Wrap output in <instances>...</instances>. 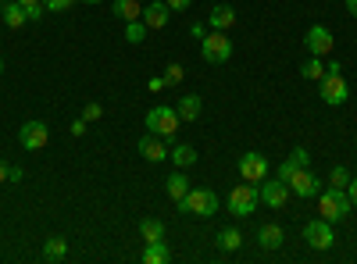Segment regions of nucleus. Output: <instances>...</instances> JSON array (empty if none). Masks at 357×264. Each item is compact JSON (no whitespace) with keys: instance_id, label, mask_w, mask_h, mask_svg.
Listing matches in <instances>:
<instances>
[{"instance_id":"29","label":"nucleus","mask_w":357,"mask_h":264,"mask_svg":"<svg viewBox=\"0 0 357 264\" xmlns=\"http://www.w3.org/2000/svg\"><path fill=\"white\" fill-rule=\"evenodd\" d=\"M82 118H86V122H100V118H104V107H100V104H86V107H82Z\"/></svg>"},{"instance_id":"20","label":"nucleus","mask_w":357,"mask_h":264,"mask_svg":"<svg viewBox=\"0 0 357 264\" xmlns=\"http://www.w3.org/2000/svg\"><path fill=\"white\" fill-rule=\"evenodd\" d=\"M168 261H172V250H168L165 240L146 243V250H143V264H168Z\"/></svg>"},{"instance_id":"4","label":"nucleus","mask_w":357,"mask_h":264,"mask_svg":"<svg viewBox=\"0 0 357 264\" xmlns=\"http://www.w3.org/2000/svg\"><path fill=\"white\" fill-rule=\"evenodd\" d=\"M350 208H354V203H350V196H347V189H336V186H329V189H325L321 193V218L325 222H343L347 215H350Z\"/></svg>"},{"instance_id":"38","label":"nucleus","mask_w":357,"mask_h":264,"mask_svg":"<svg viewBox=\"0 0 357 264\" xmlns=\"http://www.w3.org/2000/svg\"><path fill=\"white\" fill-rule=\"evenodd\" d=\"M347 11H350V15L357 18V0H347Z\"/></svg>"},{"instance_id":"2","label":"nucleus","mask_w":357,"mask_h":264,"mask_svg":"<svg viewBox=\"0 0 357 264\" xmlns=\"http://www.w3.org/2000/svg\"><path fill=\"white\" fill-rule=\"evenodd\" d=\"M257 208H261V189H257V183H243V186H236V189L229 193V215L247 218V215H254Z\"/></svg>"},{"instance_id":"8","label":"nucleus","mask_w":357,"mask_h":264,"mask_svg":"<svg viewBox=\"0 0 357 264\" xmlns=\"http://www.w3.org/2000/svg\"><path fill=\"white\" fill-rule=\"evenodd\" d=\"M304 240L314 247V250H333L336 243V232H333V222H325V218H314L304 225Z\"/></svg>"},{"instance_id":"6","label":"nucleus","mask_w":357,"mask_h":264,"mask_svg":"<svg viewBox=\"0 0 357 264\" xmlns=\"http://www.w3.org/2000/svg\"><path fill=\"white\" fill-rule=\"evenodd\" d=\"M347 97H350V82L343 79V72H325V79H321V100L329 107H340Z\"/></svg>"},{"instance_id":"32","label":"nucleus","mask_w":357,"mask_h":264,"mask_svg":"<svg viewBox=\"0 0 357 264\" xmlns=\"http://www.w3.org/2000/svg\"><path fill=\"white\" fill-rule=\"evenodd\" d=\"M165 4H168L172 11H186V8L193 4V0H165Z\"/></svg>"},{"instance_id":"23","label":"nucleus","mask_w":357,"mask_h":264,"mask_svg":"<svg viewBox=\"0 0 357 264\" xmlns=\"http://www.w3.org/2000/svg\"><path fill=\"white\" fill-rule=\"evenodd\" d=\"M65 254H68V240L65 236H50L43 243V261H65Z\"/></svg>"},{"instance_id":"9","label":"nucleus","mask_w":357,"mask_h":264,"mask_svg":"<svg viewBox=\"0 0 357 264\" xmlns=\"http://www.w3.org/2000/svg\"><path fill=\"white\" fill-rule=\"evenodd\" d=\"M18 143L25 146L29 154H36V150H43V146L50 143V129H47V122H25L22 125V132H18Z\"/></svg>"},{"instance_id":"28","label":"nucleus","mask_w":357,"mask_h":264,"mask_svg":"<svg viewBox=\"0 0 357 264\" xmlns=\"http://www.w3.org/2000/svg\"><path fill=\"white\" fill-rule=\"evenodd\" d=\"M329 186H336V189H347V186H350V171H347L343 164H336V168L329 171Z\"/></svg>"},{"instance_id":"17","label":"nucleus","mask_w":357,"mask_h":264,"mask_svg":"<svg viewBox=\"0 0 357 264\" xmlns=\"http://www.w3.org/2000/svg\"><path fill=\"white\" fill-rule=\"evenodd\" d=\"M0 18L8 22V29H22L29 22V15H25V8L18 4V0H4V4H0Z\"/></svg>"},{"instance_id":"12","label":"nucleus","mask_w":357,"mask_h":264,"mask_svg":"<svg viewBox=\"0 0 357 264\" xmlns=\"http://www.w3.org/2000/svg\"><path fill=\"white\" fill-rule=\"evenodd\" d=\"M304 43H307V50L314 54V57H325V54H333V33L325 25H311L307 29V36H304Z\"/></svg>"},{"instance_id":"35","label":"nucleus","mask_w":357,"mask_h":264,"mask_svg":"<svg viewBox=\"0 0 357 264\" xmlns=\"http://www.w3.org/2000/svg\"><path fill=\"white\" fill-rule=\"evenodd\" d=\"M347 196H350V203H357V179H350V186H347Z\"/></svg>"},{"instance_id":"40","label":"nucleus","mask_w":357,"mask_h":264,"mask_svg":"<svg viewBox=\"0 0 357 264\" xmlns=\"http://www.w3.org/2000/svg\"><path fill=\"white\" fill-rule=\"evenodd\" d=\"M0 72H4V57H0Z\"/></svg>"},{"instance_id":"33","label":"nucleus","mask_w":357,"mask_h":264,"mask_svg":"<svg viewBox=\"0 0 357 264\" xmlns=\"http://www.w3.org/2000/svg\"><path fill=\"white\" fill-rule=\"evenodd\" d=\"M86 125H89L86 118H75V122H72V136H82V132H86Z\"/></svg>"},{"instance_id":"15","label":"nucleus","mask_w":357,"mask_h":264,"mask_svg":"<svg viewBox=\"0 0 357 264\" xmlns=\"http://www.w3.org/2000/svg\"><path fill=\"white\" fill-rule=\"evenodd\" d=\"M282 240H286V232H282V225H275V222H264V225L257 228V243H261V250H279Z\"/></svg>"},{"instance_id":"39","label":"nucleus","mask_w":357,"mask_h":264,"mask_svg":"<svg viewBox=\"0 0 357 264\" xmlns=\"http://www.w3.org/2000/svg\"><path fill=\"white\" fill-rule=\"evenodd\" d=\"M86 4H100V0H86Z\"/></svg>"},{"instance_id":"34","label":"nucleus","mask_w":357,"mask_h":264,"mask_svg":"<svg viewBox=\"0 0 357 264\" xmlns=\"http://www.w3.org/2000/svg\"><path fill=\"white\" fill-rule=\"evenodd\" d=\"M165 86H168V82H165V75H158V79H151V90H154V93H161V90H165Z\"/></svg>"},{"instance_id":"27","label":"nucleus","mask_w":357,"mask_h":264,"mask_svg":"<svg viewBox=\"0 0 357 264\" xmlns=\"http://www.w3.org/2000/svg\"><path fill=\"white\" fill-rule=\"evenodd\" d=\"M301 75H304V79H311V82H321V79H325V65H321V57H314V54H311V61L301 68Z\"/></svg>"},{"instance_id":"21","label":"nucleus","mask_w":357,"mask_h":264,"mask_svg":"<svg viewBox=\"0 0 357 264\" xmlns=\"http://www.w3.org/2000/svg\"><path fill=\"white\" fill-rule=\"evenodd\" d=\"M168 157H172L175 168H190V164H197V150H193L190 143H175L172 150H168Z\"/></svg>"},{"instance_id":"1","label":"nucleus","mask_w":357,"mask_h":264,"mask_svg":"<svg viewBox=\"0 0 357 264\" xmlns=\"http://www.w3.org/2000/svg\"><path fill=\"white\" fill-rule=\"evenodd\" d=\"M200 57L207 65H229L232 57V40L222 33V29H211L204 40H200Z\"/></svg>"},{"instance_id":"5","label":"nucleus","mask_w":357,"mask_h":264,"mask_svg":"<svg viewBox=\"0 0 357 264\" xmlns=\"http://www.w3.org/2000/svg\"><path fill=\"white\" fill-rule=\"evenodd\" d=\"M186 215H200V218H211V215H218V196L211 193V189H190L186 196H183V203H178Z\"/></svg>"},{"instance_id":"7","label":"nucleus","mask_w":357,"mask_h":264,"mask_svg":"<svg viewBox=\"0 0 357 264\" xmlns=\"http://www.w3.org/2000/svg\"><path fill=\"white\" fill-rule=\"evenodd\" d=\"M286 186H289V193L293 196H301V200H307V196H318L321 193V183H318V175L311 171V168H296L289 179H286Z\"/></svg>"},{"instance_id":"36","label":"nucleus","mask_w":357,"mask_h":264,"mask_svg":"<svg viewBox=\"0 0 357 264\" xmlns=\"http://www.w3.org/2000/svg\"><path fill=\"white\" fill-rule=\"evenodd\" d=\"M8 171H11V168H8L4 161H0V183H8Z\"/></svg>"},{"instance_id":"37","label":"nucleus","mask_w":357,"mask_h":264,"mask_svg":"<svg viewBox=\"0 0 357 264\" xmlns=\"http://www.w3.org/2000/svg\"><path fill=\"white\" fill-rule=\"evenodd\" d=\"M22 8H36V4H43V0H18Z\"/></svg>"},{"instance_id":"18","label":"nucleus","mask_w":357,"mask_h":264,"mask_svg":"<svg viewBox=\"0 0 357 264\" xmlns=\"http://www.w3.org/2000/svg\"><path fill=\"white\" fill-rule=\"evenodd\" d=\"M207 25H211V29H222V33H225V29L236 25V11H232L229 4H218V8H211V15H207Z\"/></svg>"},{"instance_id":"3","label":"nucleus","mask_w":357,"mask_h":264,"mask_svg":"<svg viewBox=\"0 0 357 264\" xmlns=\"http://www.w3.org/2000/svg\"><path fill=\"white\" fill-rule=\"evenodd\" d=\"M146 132H154L161 139H172L178 132V111L175 107H165V104L151 107V111H146Z\"/></svg>"},{"instance_id":"19","label":"nucleus","mask_w":357,"mask_h":264,"mask_svg":"<svg viewBox=\"0 0 357 264\" xmlns=\"http://www.w3.org/2000/svg\"><path fill=\"white\" fill-rule=\"evenodd\" d=\"M178 122H197L200 118V97L197 93H186V97H178Z\"/></svg>"},{"instance_id":"24","label":"nucleus","mask_w":357,"mask_h":264,"mask_svg":"<svg viewBox=\"0 0 357 264\" xmlns=\"http://www.w3.org/2000/svg\"><path fill=\"white\" fill-rule=\"evenodd\" d=\"M139 232H143V240H146V243L165 240V225H161L158 218H143V222H139Z\"/></svg>"},{"instance_id":"10","label":"nucleus","mask_w":357,"mask_h":264,"mask_svg":"<svg viewBox=\"0 0 357 264\" xmlns=\"http://www.w3.org/2000/svg\"><path fill=\"white\" fill-rule=\"evenodd\" d=\"M257 189H261V203L264 208H272V211H279V208H286V200H289V186L282 183V179H275V183H257Z\"/></svg>"},{"instance_id":"25","label":"nucleus","mask_w":357,"mask_h":264,"mask_svg":"<svg viewBox=\"0 0 357 264\" xmlns=\"http://www.w3.org/2000/svg\"><path fill=\"white\" fill-rule=\"evenodd\" d=\"M218 247H222V250H240V247H243L240 228H222V232H218Z\"/></svg>"},{"instance_id":"16","label":"nucleus","mask_w":357,"mask_h":264,"mask_svg":"<svg viewBox=\"0 0 357 264\" xmlns=\"http://www.w3.org/2000/svg\"><path fill=\"white\" fill-rule=\"evenodd\" d=\"M165 189H168V196H172L175 203H183V196H186L193 186H190V179L183 175V168H175V171L168 175V179H165Z\"/></svg>"},{"instance_id":"22","label":"nucleus","mask_w":357,"mask_h":264,"mask_svg":"<svg viewBox=\"0 0 357 264\" xmlns=\"http://www.w3.org/2000/svg\"><path fill=\"white\" fill-rule=\"evenodd\" d=\"M114 18L118 22H136L139 15H143V8H139V0H114Z\"/></svg>"},{"instance_id":"13","label":"nucleus","mask_w":357,"mask_h":264,"mask_svg":"<svg viewBox=\"0 0 357 264\" xmlns=\"http://www.w3.org/2000/svg\"><path fill=\"white\" fill-rule=\"evenodd\" d=\"M139 18H143V25L154 33V29H165V25H168V18H172V8L165 4V0H151V4L143 8V15H139Z\"/></svg>"},{"instance_id":"31","label":"nucleus","mask_w":357,"mask_h":264,"mask_svg":"<svg viewBox=\"0 0 357 264\" xmlns=\"http://www.w3.org/2000/svg\"><path fill=\"white\" fill-rule=\"evenodd\" d=\"M72 4H75V0H43V8H47V11H68Z\"/></svg>"},{"instance_id":"26","label":"nucleus","mask_w":357,"mask_h":264,"mask_svg":"<svg viewBox=\"0 0 357 264\" xmlns=\"http://www.w3.org/2000/svg\"><path fill=\"white\" fill-rule=\"evenodd\" d=\"M146 33H151V29L143 25V18L126 22V40H129V43H143V40H146Z\"/></svg>"},{"instance_id":"30","label":"nucleus","mask_w":357,"mask_h":264,"mask_svg":"<svg viewBox=\"0 0 357 264\" xmlns=\"http://www.w3.org/2000/svg\"><path fill=\"white\" fill-rule=\"evenodd\" d=\"M183 75H186V72H183V65H168L165 82H168V86H175V82H183Z\"/></svg>"},{"instance_id":"14","label":"nucleus","mask_w":357,"mask_h":264,"mask_svg":"<svg viewBox=\"0 0 357 264\" xmlns=\"http://www.w3.org/2000/svg\"><path fill=\"white\" fill-rule=\"evenodd\" d=\"M139 154L151 161V164H158V161H165L168 157V146H165V139L161 136H154V132H146L143 139H139Z\"/></svg>"},{"instance_id":"11","label":"nucleus","mask_w":357,"mask_h":264,"mask_svg":"<svg viewBox=\"0 0 357 264\" xmlns=\"http://www.w3.org/2000/svg\"><path fill=\"white\" fill-rule=\"evenodd\" d=\"M240 175H243V183H264L268 179V157L264 154H243L240 157Z\"/></svg>"}]
</instances>
